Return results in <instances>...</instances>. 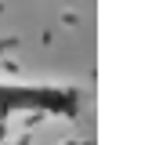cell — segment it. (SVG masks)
Returning a JSON list of instances; mask_svg holds the SVG:
<instances>
[{
    "mask_svg": "<svg viewBox=\"0 0 152 145\" xmlns=\"http://www.w3.org/2000/svg\"><path fill=\"white\" fill-rule=\"evenodd\" d=\"M83 109V94L72 83H44V80H0V116L36 113L76 120Z\"/></svg>",
    "mask_w": 152,
    "mask_h": 145,
    "instance_id": "1",
    "label": "cell"
}]
</instances>
